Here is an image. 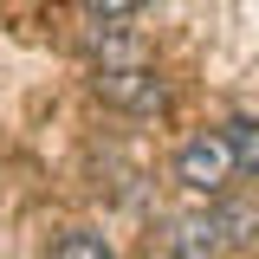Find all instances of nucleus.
I'll return each instance as SVG.
<instances>
[{
	"instance_id": "obj_1",
	"label": "nucleus",
	"mask_w": 259,
	"mask_h": 259,
	"mask_svg": "<svg viewBox=\"0 0 259 259\" xmlns=\"http://www.w3.org/2000/svg\"><path fill=\"white\" fill-rule=\"evenodd\" d=\"M175 182H182L188 194H227V182H240L233 149H227L221 130H207V136L182 143V156H175Z\"/></svg>"
},
{
	"instance_id": "obj_7",
	"label": "nucleus",
	"mask_w": 259,
	"mask_h": 259,
	"mask_svg": "<svg viewBox=\"0 0 259 259\" xmlns=\"http://www.w3.org/2000/svg\"><path fill=\"white\" fill-rule=\"evenodd\" d=\"M52 259H117V253H110L97 233H65L59 246H52Z\"/></svg>"
},
{
	"instance_id": "obj_4",
	"label": "nucleus",
	"mask_w": 259,
	"mask_h": 259,
	"mask_svg": "<svg viewBox=\"0 0 259 259\" xmlns=\"http://www.w3.org/2000/svg\"><path fill=\"white\" fill-rule=\"evenodd\" d=\"M221 136H227V149H233V168L246 182H259V117H233Z\"/></svg>"
},
{
	"instance_id": "obj_6",
	"label": "nucleus",
	"mask_w": 259,
	"mask_h": 259,
	"mask_svg": "<svg viewBox=\"0 0 259 259\" xmlns=\"http://www.w3.org/2000/svg\"><path fill=\"white\" fill-rule=\"evenodd\" d=\"M214 214H221L227 246H246V240H259V214H253V207H214Z\"/></svg>"
},
{
	"instance_id": "obj_8",
	"label": "nucleus",
	"mask_w": 259,
	"mask_h": 259,
	"mask_svg": "<svg viewBox=\"0 0 259 259\" xmlns=\"http://www.w3.org/2000/svg\"><path fill=\"white\" fill-rule=\"evenodd\" d=\"M97 20H123V13H136V7H149V0H84Z\"/></svg>"
},
{
	"instance_id": "obj_2",
	"label": "nucleus",
	"mask_w": 259,
	"mask_h": 259,
	"mask_svg": "<svg viewBox=\"0 0 259 259\" xmlns=\"http://www.w3.org/2000/svg\"><path fill=\"white\" fill-rule=\"evenodd\" d=\"M91 91L104 97L110 110H130V117H149V110H162V97H168L149 65H97Z\"/></svg>"
},
{
	"instance_id": "obj_5",
	"label": "nucleus",
	"mask_w": 259,
	"mask_h": 259,
	"mask_svg": "<svg viewBox=\"0 0 259 259\" xmlns=\"http://www.w3.org/2000/svg\"><path fill=\"white\" fill-rule=\"evenodd\" d=\"M91 59L97 65H143V46L123 32H91Z\"/></svg>"
},
{
	"instance_id": "obj_3",
	"label": "nucleus",
	"mask_w": 259,
	"mask_h": 259,
	"mask_svg": "<svg viewBox=\"0 0 259 259\" xmlns=\"http://www.w3.org/2000/svg\"><path fill=\"white\" fill-rule=\"evenodd\" d=\"M221 253H227L221 214H182L168 227V259H221Z\"/></svg>"
}]
</instances>
